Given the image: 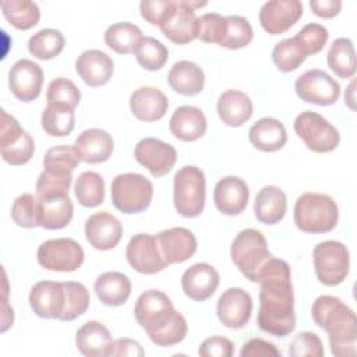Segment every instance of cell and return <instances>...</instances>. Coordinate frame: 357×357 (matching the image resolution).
<instances>
[{
    "label": "cell",
    "mask_w": 357,
    "mask_h": 357,
    "mask_svg": "<svg viewBox=\"0 0 357 357\" xmlns=\"http://www.w3.org/2000/svg\"><path fill=\"white\" fill-rule=\"evenodd\" d=\"M46 100L47 105L63 106L74 110L81 100V92L71 79L59 77L50 81L46 92Z\"/></svg>",
    "instance_id": "bcb514c9"
},
{
    "label": "cell",
    "mask_w": 357,
    "mask_h": 357,
    "mask_svg": "<svg viewBox=\"0 0 357 357\" xmlns=\"http://www.w3.org/2000/svg\"><path fill=\"white\" fill-rule=\"evenodd\" d=\"M216 314L226 328H244L252 314V298L244 289L230 287L220 294L216 304Z\"/></svg>",
    "instance_id": "9a60e30c"
},
{
    "label": "cell",
    "mask_w": 357,
    "mask_h": 357,
    "mask_svg": "<svg viewBox=\"0 0 357 357\" xmlns=\"http://www.w3.org/2000/svg\"><path fill=\"white\" fill-rule=\"evenodd\" d=\"M169 128L177 139L192 142L205 134L206 117L201 109L184 105L173 112L169 121Z\"/></svg>",
    "instance_id": "4316f807"
},
{
    "label": "cell",
    "mask_w": 357,
    "mask_h": 357,
    "mask_svg": "<svg viewBox=\"0 0 357 357\" xmlns=\"http://www.w3.org/2000/svg\"><path fill=\"white\" fill-rule=\"evenodd\" d=\"M121 236L123 225L114 215L106 211L91 215L85 222V237L99 251L114 248L121 240Z\"/></svg>",
    "instance_id": "ac0fdd59"
},
{
    "label": "cell",
    "mask_w": 357,
    "mask_h": 357,
    "mask_svg": "<svg viewBox=\"0 0 357 357\" xmlns=\"http://www.w3.org/2000/svg\"><path fill=\"white\" fill-rule=\"evenodd\" d=\"M219 286L218 271L206 264L199 262L187 268L181 276L184 294L194 301H205L216 291Z\"/></svg>",
    "instance_id": "7402d4cb"
},
{
    "label": "cell",
    "mask_w": 357,
    "mask_h": 357,
    "mask_svg": "<svg viewBox=\"0 0 357 357\" xmlns=\"http://www.w3.org/2000/svg\"><path fill=\"white\" fill-rule=\"evenodd\" d=\"M307 57L308 56L294 36L278 42L272 50V61L275 63L276 68L283 73L297 70Z\"/></svg>",
    "instance_id": "60d3db41"
},
{
    "label": "cell",
    "mask_w": 357,
    "mask_h": 357,
    "mask_svg": "<svg viewBox=\"0 0 357 357\" xmlns=\"http://www.w3.org/2000/svg\"><path fill=\"white\" fill-rule=\"evenodd\" d=\"M43 71L39 64L28 59L15 61L8 71V86L11 93L21 102L35 100L42 91Z\"/></svg>",
    "instance_id": "2e32d148"
},
{
    "label": "cell",
    "mask_w": 357,
    "mask_h": 357,
    "mask_svg": "<svg viewBox=\"0 0 357 357\" xmlns=\"http://www.w3.org/2000/svg\"><path fill=\"white\" fill-rule=\"evenodd\" d=\"M29 305L40 318L59 319L64 310L63 282L40 280L35 283L29 293Z\"/></svg>",
    "instance_id": "44dd1931"
},
{
    "label": "cell",
    "mask_w": 357,
    "mask_h": 357,
    "mask_svg": "<svg viewBox=\"0 0 357 357\" xmlns=\"http://www.w3.org/2000/svg\"><path fill=\"white\" fill-rule=\"evenodd\" d=\"M0 149L1 158L7 163L13 166H20L31 160L35 151V142L33 138L26 131H24L15 141H13L7 146H1Z\"/></svg>",
    "instance_id": "c3c4849f"
},
{
    "label": "cell",
    "mask_w": 357,
    "mask_h": 357,
    "mask_svg": "<svg viewBox=\"0 0 357 357\" xmlns=\"http://www.w3.org/2000/svg\"><path fill=\"white\" fill-rule=\"evenodd\" d=\"M112 135L100 128H88L82 131L74 144L82 162L96 165L106 162L113 152Z\"/></svg>",
    "instance_id": "cb8c5ba5"
},
{
    "label": "cell",
    "mask_w": 357,
    "mask_h": 357,
    "mask_svg": "<svg viewBox=\"0 0 357 357\" xmlns=\"http://www.w3.org/2000/svg\"><path fill=\"white\" fill-rule=\"evenodd\" d=\"M64 49V36L53 28H43L33 33L28 40L29 53L39 60H50Z\"/></svg>",
    "instance_id": "74e56055"
},
{
    "label": "cell",
    "mask_w": 357,
    "mask_h": 357,
    "mask_svg": "<svg viewBox=\"0 0 357 357\" xmlns=\"http://www.w3.org/2000/svg\"><path fill=\"white\" fill-rule=\"evenodd\" d=\"M42 128L50 137H66L71 134L75 123L74 110L47 105V107L42 112Z\"/></svg>",
    "instance_id": "b9f144b4"
},
{
    "label": "cell",
    "mask_w": 357,
    "mask_h": 357,
    "mask_svg": "<svg viewBox=\"0 0 357 357\" xmlns=\"http://www.w3.org/2000/svg\"><path fill=\"white\" fill-rule=\"evenodd\" d=\"M42 268L56 272H74L84 262V250L73 238H50L42 243L36 251Z\"/></svg>",
    "instance_id": "9c48e42d"
},
{
    "label": "cell",
    "mask_w": 357,
    "mask_h": 357,
    "mask_svg": "<svg viewBox=\"0 0 357 357\" xmlns=\"http://www.w3.org/2000/svg\"><path fill=\"white\" fill-rule=\"evenodd\" d=\"M169 107L166 95L155 86H139L130 96L131 113L141 121L160 120Z\"/></svg>",
    "instance_id": "d4e9b609"
},
{
    "label": "cell",
    "mask_w": 357,
    "mask_h": 357,
    "mask_svg": "<svg viewBox=\"0 0 357 357\" xmlns=\"http://www.w3.org/2000/svg\"><path fill=\"white\" fill-rule=\"evenodd\" d=\"M167 82L174 92L184 96H194L204 89L205 74L198 64L188 60H180L170 68Z\"/></svg>",
    "instance_id": "f546056e"
},
{
    "label": "cell",
    "mask_w": 357,
    "mask_h": 357,
    "mask_svg": "<svg viewBox=\"0 0 357 357\" xmlns=\"http://www.w3.org/2000/svg\"><path fill=\"white\" fill-rule=\"evenodd\" d=\"M310 8L321 18H333L342 10L340 0H311Z\"/></svg>",
    "instance_id": "680465c9"
},
{
    "label": "cell",
    "mask_w": 357,
    "mask_h": 357,
    "mask_svg": "<svg viewBox=\"0 0 357 357\" xmlns=\"http://www.w3.org/2000/svg\"><path fill=\"white\" fill-rule=\"evenodd\" d=\"M113 70L114 63L112 57L99 49L85 50L75 60L77 74L92 88L107 84L113 75Z\"/></svg>",
    "instance_id": "603a6c76"
},
{
    "label": "cell",
    "mask_w": 357,
    "mask_h": 357,
    "mask_svg": "<svg viewBox=\"0 0 357 357\" xmlns=\"http://www.w3.org/2000/svg\"><path fill=\"white\" fill-rule=\"evenodd\" d=\"M64 287V310L59 321H74L79 315L85 314L89 307V291L79 282H63Z\"/></svg>",
    "instance_id": "ab89813d"
},
{
    "label": "cell",
    "mask_w": 357,
    "mask_h": 357,
    "mask_svg": "<svg viewBox=\"0 0 357 357\" xmlns=\"http://www.w3.org/2000/svg\"><path fill=\"white\" fill-rule=\"evenodd\" d=\"M241 357H280V351L276 346L261 337L250 339L243 344L240 350Z\"/></svg>",
    "instance_id": "9f6ffc18"
},
{
    "label": "cell",
    "mask_w": 357,
    "mask_h": 357,
    "mask_svg": "<svg viewBox=\"0 0 357 357\" xmlns=\"http://www.w3.org/2000/svg\"><path fill=\"white\" fill-rule=\"evenodd\" d=\"M187 331L188 326L185 318L178 311H174V314L163 325H160L159 328L153 329L146 335L151 339V342L155 343L156 346L169 347L183 342L187 335Z\"/></svg>",
    "instance_id": "7bdbcfd3"
},
{
    "label": "cell",
    "mask_w": 357,
    "mask_h": 357,
    "mask_svg": "<svg viewBox=\"0 0 357 357\" xmlns=\"http://www.w3.org/2000/svg\"><path fill=\"white\" fill-rule=\"evenodd\" d=\"M303 15V4L298 0L266 1L259 10V24L269 35H280L289 31Z\"/></svg>",
    "instance_id": "e0dca14e"
},
{
    "label": "cell",
    "mask_w": 357,
    "mask_h": 357,
    "mask_svg": "<svg viewBox=\"0 0 357 357\" xmlns=\"http://www.w3.org/2000/svg\"><path fill=\"white\" fill-rule=\"evenodd\" d=\"M73 213L74 206L68 195L39 199V226L46 230L66 227L71 222Z\"/></svg>",
    "instance_id": "d6a6232c"
},
{
    "label": "cell",
    "mask_w": 357,
    "mask_h": 357,
    "mask_svg": "<svg viewBox=\"0 0 357 357\" xmlns=\"http://www.w3.org/2000/svg\"><path fill=\"white\" fill-rule=\"evenodd\" d=\"M250 190L247 183L236 176L220 178L213 190V202L216 209L227 216L240 215L248 204Z\"/></svg>",
    "instance_id": "d6986e66"
},
{
    "label": "cell",
    "mask_w": 357,
    "mask_h": 357,
    "mask_svg": "<svg viewBox=\"0 0 357 357\" xmlns=\"http://www.w3.org/2000/svg\"><path fill=\"white\" fill-rule=\"evenodd\" d=\"M314 269L318 280L325 286H337L349 275L350 255L347 247L336 240H326L312 251Z\"/></svg>",
    "instance_id": "52a82bcc"
},
{
    "label": "cell",
    "mask_w": 357,
    "mask_h": 357,
    "mask_svg": "<svg viewBox=\"0 0 357 357\" xmlns=\"http://www.w3.org/2000/svg\"><path fill=\"white\" fill-rule=\"evenodd\" d=\"M354 85H356V82L351 81L350 85H349V88L346 89V93H344V103H346L351 110L356 109V107H354Z\"/></svg>",
    "instance_id": "94428289"
},
{
    "label": "cell",
    "mask_w": 357,
    "mask_h": 357,
    "mask_svg": "<svg viewBox=\"0 0 357 357\" xmlns=\"http://www.w3.org/2000/svg\"><path fill=\"white\" fill-rule=\"evenodd\" d=\"M294 131L305 146L317 153H326L337 148L340 134L324 116L305 110L294 119Z\"/></svg>",
    "instance_id": "ba28073f"
},
{
    "label": "cell",
    "mask_w": 357,
    "mask_h": 357,
    "mask_svg": "<svg viewBox=\"0 0 357 357\" xmlns=\"http://www.w3.org/2000/svg\"><path fill=\"white\" fill-rule=\"evenodd\" d=\"M216 110L226 126L240 127L251 119L252 102L247 93L237 89H227L220 93Z\"/></svg>",
    "instance_id": "83f0119b"
},
{
    "label": "cell",
    "mask_w": 357,
    "mask_h": 357,
    "mask_svg": "<svg viewBox=\"0 0 357 357\" xmlns=\"http://www.w3.org/2000/svg\"><path fill=\"white\" fill-rule=\"evenodd\" d=\"M73 172L56 167H43L39 174L35 190L39 199L68 195L70 185L73 183Z\"/></svg>",
    "instance_id": "d590c367"
},
{
    "label": "cell",
    "mask_w": 357,
    "mask_h": 357,
    "mask_svg": "<svg viewBox=\"0 0 357 357\" xmlns=\"http://www.w3.org/2000/svg\"><path fill=\"white\" fill-rule=\"evenodd\" d=\"M126 258L132 269L142 275H155L167 265L155 236L146 233L134 234L126 248Z\"/></svg>",
    "instance_id": "7c38bea8"
},
{
    "label": "cell",
    "mask_w": 357,
    "mask_h": 357,
    "mask_svg": "<svg viewBox=\"0 0 357 357\" xmlns=\"http://www.w3.org/2000/svg\"><path fill=\"white\" fill-rule=\"evenodd\" d=\"M142 38L141 29L127 21L116 22L105 32V43L119 54L135 53Z\"/></svg>",
    "instance_id": "e575fe53"
},
{
    "label": "cell",
    "mask_w": 357,
    "mask_h": 357,
    "mask_svg": "<svg viewBox=\"0 0 357 357\" xmlns=\"http://www.w3.org/2000/svg\"><path fill=\"white\" fill-rule=\"evenodd\" d=\"M297 96L305 103L329 106L340 96V85L324 70L312 68L303 73L294 82Z\"/></svg>",
    "instance_id": "30bf717a"
},
{
    "label": "cell",
    "mask_w": 357,
    "mask_h": 357,
    "mask_svg": "<svg viewBox=\"0 0 357 357\" xmlns=\"http://www.w3.org/2000/svg\"><path fill=\"white\" fill-rule=\"evenodd\" d=\"M7 279H6V272L3 271V317H1V332H6L14 321V312L13 308H8V303H7Z\"/></svg>",
    "instance_id": "91938a15"
},
{
    "label": "cell",
    "mask_w": 357,
    "mask_h": 357,
    "mask_svg": "<svg viewBox=\"0 0 357 357\" xmlns=\"http://www.w3.org/2000/svg\"><path fill=\"white\" fill-rule=\"evenodd\" d=\"M135 59L142 68L158 71L166 64L169 50L160 40L152 36H144L135 50Z\"/></svg>",
    "instance_id": "ee69618b"
},
{
    "label": "cell",
    "mask_w": 357,
    "mask_h": 357,
    "mask_svg": "<svg viewBox=\"0 0 357 357\" xmlns=\"http://www.w3.org/2000/svg\"><path fill=\"white\" fill-rule=\"evenodd\" d=\"M172 300L160 290H146L139 294L134 307V317L138 325L146 332L163 325L174 312Z\"/></svg>",
    "instance_id": "4fadbf2b"
},
{
    "label": "cell",
    "mask_w": 357,
    "mask_h": 357,
    "mask_svg": "<svg viewBox=\"0 0 357 357\" xmlns=\"http://www.w3.org/2000/svg\"><path fill=\"white\" fill-rule=\"evenodd\" d=\"M248 139L262 152H275L286 145L287 132L280 120L275 117H262L251 126Z\"/></svg>",
    "instance_id": "f1b7e54d"
},
{
    "label": "cell",
    "mask_w": 357,
    "mask_h": 357,
    "mask_svg": "<svg viewBox=\"0 0 357 357\" xmlns=\"http://www.w3.org/2000/svg\"><path fill=\"white\" fill-rule=\"evenodd\" d=\"M145 354L142 346L134 340V339H128V337H120L117 340H114L110 356L113 357H124V356H130V357H142Z\"/></svg>",
    "instance_id": "6f0895ef"
},
{
    "label": "cell",
    "mask_w": 357,
    "mask_h": 357,
    "mask_svg": "<svg viewBox=\"0 0 357 357\" xmlns=\"http://www.w3.org/2000/svg\"><path fill=\"white\" fill-rule=\"evenodd\" d=\"M11 218L15 225L25 229L39 226V199L32 194H22L15 198L11 206Z\"/></svg>",
    "instance_id": "7dc6e473"
},
{
    "label": "cell",
    "mask_w": 357,
    "mask_h": 357,
    "mask_svg": "<svg viewBox=\"0 0 357 357\" xmlns=\"http://www.w3.org/2000/svg\"><path fill=\"white\" fill-rule=\"evenodd\" d=\"M294 38L297 39V42L300 43L305 54L310 56V54H317L324 49L325 43L328 42L329 33L324 25L311 22V24H307L304 28H301Z\"/></svg>",
    "instance_id": "681fc988"
},
{
    "label": "cell",
    "mask_w": 357,
    "mask_h": 357,
    "mask_svg": "<svg viewBox=\"0 0 357 357\" xmlns=\"http://www.w3.org/2000/svg\"><path fill=\"white\" fill-rule=\"evenodd\" d=\"M324 353L319 336L308 331L297 333L289 344V356L291 357H322Z\"/></svg>",
    "instance_id": "f907efd6"
},
{
    "label": "cell",
    "mask_w": 357,
    "mask_h": 357,
    "mask_svg": "<svg viewBox=\"0 0 357 357\" xmlns=\"http://www.w3.org/2000/svg\"><path fill=\"white\" fill-rule=\"evenodd\" d=\"M135 160L146 167L153 177L167 174L176 160L177 152L173 145L153 137L142 138L134 148Z\"/></svg>",
    "instance_id": "5bb4252c"
},
{
    "label": "cell",
    "mask_w": 357,
    "mask_h": 357,
    "mask_svg": "<svg viewBox=\"0 0 357 357\" xmlns=\"http://www.w3.org/2000/svg\"><path fill=\"white\" fill-rule=\"evenodd\" d=\"M230 257L238 271L250 282L255 283L259 271L272 255L268 250V243L259 230L244 229L234 237Z\"/></svg>",
    "instance_id": "5b68a950"
},
{
    "label": "cell",
    "mask_w": 357,
    "mask_h": 357,
    "mask_svg": "<svg viewBox=\"0 0 357 357\" xmlns=\"http://www.w3.org/2000/svg\"><path fill=\"white\" fill-rule=\"evenodd\" d=\"M1 11L6 20L21 31L33 28L40 20L38 4L29 0H6L1 3Z\"/></svg>",
    "instance_id": "8d00e7d4"
},
{
    "label": "cell",
    "mask_w": 357,
    "mask_h": 357,
    "mask_svg": "<svg viewBox=\"0 0 357 357\" xmlns=\"http://www.w3.org/2000/svg\"><path fill=\"white\" fill-rule=\"evenodd\" d=\"M314 322L328 332L331 353L351 357L357 353V321L354 311L339 297L319 296L311 307Z\"/></svg>",
    "instance_id": "7a4b0ae2"
},
{
    "label": "cell",
    "mask_w": 357,
    "mask_h": 357,
    "mask_svg": "<svg viewBox=\"0 0 357 357\" xmlns=\"http://www.w3.org/2000/svg\"><path fill=\"white\" fill-rule=\"evenodd\" d=\"M113 343L109 329L98 321L85 322L75 333L77 349L88 357H109Z\"/></svg>",
    "instance_id": "484cf974"
},
{
    "label": "cell",
    "mask_w": 357,
    "mask_h": 357,
    "mask_svg": "<svg viewBox=\"0 0 357 357\" xmlns=\"http://www.w3.org/2000/svg\"><path fill=\"white\" fill-rule=\"evenodd\" d=\"M293 219L297 229L304 233H328L337 225L339 209L326 194L304 192L294 204Z\"/></svg>",
    "instance_id": "3957f363"
},
{
    "label": "cell",
    "mask_w": 357,
    "mask_h": 357,
    "mask_svg": "<svg viewBox=\"0 0 357 357\" xmlns=\"http://www.w3.org/2000/svg\"><path fill=\"white\" fill-rule=\"evenodd\" d=\"M234 346L230 339L223 336H212L205 339L198 349V354L202 357H231Z\"/></svg>",
    "instance_id": "db71d44e"
},
{
    "label": "cell",
    "mask_w": 357,
    "mask_h": 357,
    "mask_svg": "<svg viewBox=\"0 0 357 357\" xmlns=\"http://www.w3.org/2000/svg\"><path fill=\"white\" fill-rule=\"evenodd\" d=\"M252 36V26L247 18L241 15H229L226 17V28L219 46L231 50L241 49L250 45Z\"/></svg>",
    "instance_id": "f6af8a7d"
},
{
    "label": "cell",
    "mask_w": 357,
    "mask_h": 357,
    "mask_svg": "<svg viewBox=\"0 0 357 357\" xmlns=\"http://www.w3.org/2000/svg\"><path fill=\"white\" fill-rule=\"evenodd\" d=\"M328 67L339 78L347 79L356 74V52L351 39L337 38L333 40L326 56Z\"/></svg>",
    "instance_id": "836d02e7"
},
{
    "label": "cell",
    "mask_w": 357,
    "mask_h": 357,
    "mask_svg": "<svg viewBox=\"0 0 357 357\" xmlns=\"http://www.w3.org/2000/svg\"><path fill=\"white\" fill-rule=\"evenodd\" d=\"M75 197L85 208H95L105 199V181L96 172H84L75 181Z\"/></svg>",
    "instance_id": "f35d334b"
},
{
    "label": "cell",
    "mask_w": 357,
    "mask_h": 357,
    "mask_svg": "<svg viewBox=\"0 0 357 357\" xmlns=\"http://www.w3.org/2000/svg\"><path fill=\"white\" fill-rule=\"evenodd\" d=\"M226 28V17L218 13H206L198 17V39L205 43H218L222 40Z\"/></svg>",
    "instance_id": "816d5d0a"
},
{
    "label": "cell",
    "mask_w": 357,
    "mask_h": 357,
    "mask_svg": "<svg viewBox=\"0 0 357 357\" xmlns=\"http://www.w3.org/2000/svg\"><path fill=\"white\" fill-rule=\"evenodd\" d=\"M155 237L167 265L181 264L197 251V238L185 227H172L158 233Z\"/></svg>",
    "instance_id": "ffe728a7"
},
{
    "label": "cell",
    "mask_w": 357,
    "mask_h": 357,
    "mask_svg": "<svg viewBox=\"0 0 357 357\" xmlns=\"http://www.w3.org/2000/svg\"><path fill=\"white\" fill-rule=\"evenodd\" d=\"M153 185L139 173H123L112 181V202L123 213L144 212L152 201Z\"/></svg>",
    "instance_id": "8992f818"
},
{
    "label": "cell",
    "mask_w": 357,
    "mask_h": 357,
    "mask_svg": "<svg viewBox=\"0 0 357 357\" xmlns=\"http://www.w3.org/2000/svg\"><path fill=\"white\" fill-rule=\"evenodd\" d=\"M159 26L162 33L176 45H185L198 38V17L190 0H172Z\"/></svg>",
    "instance_id": "8fae6325"
},
{
    "label": "cell",
    "mask_w": 357,
    "mask_h": 357,
    "mask_svg": "<svg viewBox=\"0 0 357 357\" xmlns=\"http://www.w3.org/2000/svg\"><path fill=\"white\" fill-rule=\"evenodd\" d=\"M170 4L172 0H142L139 3V11L146 22L159 25L167 14Z\"/></svg>",
    "instance_id": "11a10c76"
},
{
    "label": "cell",
    "mask_w": 357,
    "mask_h": 357,
    "mask_svg": "<svg viewBox=\"0 0 357 357\" xmlns=\"http://www.w3.org/2000/svg\"><path fill=\"white\" fill-rule=\"evenodd\" d=\"M96 297L109 307L123 305L131 294V280L121 272H105L93 284Z\"/></svg>",
    "instance_id": "1f68e13d"
},
{
    "label": "cell",
    "mask_w": 357,
    "mask_h": 357,
    "mask_svg": "<svg viewBox=\"0 0 357 357\" xmlns=\"http://www.w3.org/2000/svg\"><path fill=\"white\" fill-rule=\"evenodd\" d=\"M259 308L257 324L261 331L284 337L296 326L291 271L286 261L271 257L257 276Z\"/></svg>",
    "instance_id": "6da1fadb"
},
{
    "label": "cell",
    "mask_w": 357,
    "mask_h": 357,
    "mask_svg": "<svg viewBox=\"0 0 357 357\" xmlns=\"http://www.w3.org/2000/svg\"><path fill=\"white\" fill-rule=\"evenodd\" d=\"M81 162L78 152L74 146L60 145L47 149L43 156V167H56L73 172Z\"/></svg>",
    "instance_id": "f5cc1de1"
},
{
    "label": "cell",
    "mask_w": 357,
    "mask_h": 357,
    "mask_svg": "<svg viewBox=\"0 0 357 357\" xmlns=\"http://www.w3.org/2000/svg\"><path fill=\"white\" fill-rule=\"evenodd\" d=\"M287 209V199L283 190L275 185L262 187L254 201L255 218L264 225L279 223Z\"/></svg>",
    "instance_id": "4dcf8cb0"
},
{
    "label": "cell",
    "mask_w": 357,
    "mask_h": 357,
    "mask_svg": "<svg viewBox=\"0 0 357 357\" xmlns=\"http://www.w3.org/2000/svg\"><path fill=\"white\" fill-rule=\"evenodd\" d=\"M206 181L204 172L192 165L183 166L173 177V202L184 218H197L205 206Z\"/></svg>",
    "instance_id": "277c9868"
}]
</instances>
